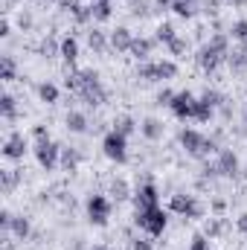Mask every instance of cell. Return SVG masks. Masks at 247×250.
Segmentation results:
<instances>
[{
	"mask_svg": "<svg viewBox=\"0 0 247 250\" xmlns=\"http://www.w3.org/2000/svg\"><path fill=\"white\" fill-rule=\"evenodd\" d=\"M137 224L143 230H148L151 236H160L166 230V212L160 207H148V209H137Z\"/></svg>",
	"mask_w": 247,
	"mask_h": 250,
	"instance_id": "6da1fadb",
	"label": "cell"
},
{
	"mask_svg": "<svg viewBox=\"0 0 247 250\" xmlns=\"http://www.w3.org/2000/svg\"><path fill=\"white\" fill-rule=\"evenodd\" d=\"M102 148H105V157H111L114 163H125V160H128V151H125V134H120V131H111V134L102 140Z\"/></svg>",
	"mask_w": 247,
	"mask_h": 250,
	"instance_id": "7a4b0ae2",
	"label": "cell"
},
{
	"mask_svg": "<svg viewBox=\"0 0 247 250\" xmlns=\"http://www.w3.org/2000/svg\"><path fill=\"white\" fill-rule=\"evenodd\" d=\"M59 146L53 143V140H41L38 143V148H35V157H38V163L44 166V169H53L56 163H59Z\"/></svg>",
	"mask_w": 247,
	"mask_h": 250,
	"instance_id": "3957f363",
	"label": "cell"
},
{
	"mask_svg": "<svg viewBox=\"0 0 247 250\" xmlns=\"http://www.w3.org/2000/svg\"><path fill=\"white\" fill-rule=\"evenodd\" d=\"M181 140H184L186 151H189V154H195V157H201V154H206V151L212 148V146L198 134V131H184V134H181Z\"/></svg>",
	"mask_w": 247,
	"mask_h": 250,
	"instance_id": "277c9868",
	"label": "cell"
},
{
	"mask_svg": "<svg viewBox=\"0 0 247 250\" xmlns=\"http://www.w3.org/2000/svg\"><path fill=\"white\" fill-rule=\"evenodd\" d=\"M169 105H172V111H175L178 117H195V105H198V99H195L189 90H184V93H178Z\"/></svg>",
	"mask_w": 247,
	"mask_h": 250,
	"instance_id": "5b68a950",
	"label": "cell"
},
{
	"mask_svg": "<svg viewBox=\"0 0 247 250\" xmlns=\"http://www.w3.org/2000/svg\"><path fill=\"white\" fill-rule=\"evenodd\" d=\"M87 212H90V221L105 224V221H108V201H105L102 195H93V198L87 201Z\"/></svg>",
	"mask_w": 247,
	"mask_h": 250,
	"instance_id": "8992f818",
	"label": "cell"
},
{
	"mask_svg": "<svg viewBox=\"0 0 247 250\" xmlns=\"http://www.w3.org/2000/svg\"><path fill=\"white\" fill-rule=\"evenodd\" d=\"M23 151H26V140H23V134H12L9 143H6V148H3V154H6L9 160H21Z\"/></svg>",
	"mask_w": 247,
	"mask_h": 250,
	"instance_id": "52a82bcc",
	"label": "cell"
},
{
	"mask_svg": "<svg viewBox=\"0 0 247 250\" xmlns=\"http://www.w3.org/2000/svg\"><path fill=\"white\" fill-rule=\"evenodd\" d=\"M175 212H184V215H192V218H198L201 215V207L192 201V198H184V195H175L172 198V204H169Z\"/></svg>",
	"mask_w": 247,
	"mask_h": 250,
	"instance_id": "ba28073f",
	"label": "cell"
},
{
	"mask_svg": "<svg viewBox=\"0 0 247 250\" xmlns=\"http://www.w3.org/2000/svg\"><path fill=\"white\" fill-rule=\"evenodd\" d=\"M148 207H157V189L151 187H143L140 198H137V209H148Z\"/></svg>",
	"mask_w": 247,
	"mask_h": 250,
	"instance_id": "9c48e42d",
	"label": "cell"
},
{
	"mask_svg": "<svg viewBox=\"0 0 247 250\" xmlns=\"http://www.w3.org/2000/svg\"><path fill=\"white\" fill-rule=\"evenodd\" d=\"M111 44H114V50H131V44H134V38H131V32L128 29H117L114 35H111Z\"/></svg>",
	"mask_w": 247,
	"mask_h": 250,
	"instance_id": "30bf717a",
	"label": "cell"
},
{
	"mask_svg": "<svg viewBox=\"0 0 247 250\" xmlns=\"http://www.w3.org/2000/svg\"><path fill=\"white\" fill-rule=\"evenodd\" d=\"M218 62H221V53H218V50H209V47H206V50L201 53V67H204V70H215Z\"/></svg>",
	"mask_w": 247,
	"mask_h": 250,
	"instance_id": "8fae6325",
	"label": "cell"
},
{
	"mask_svg": "<svg viewBox=\"0 0 247 250\" xmlns=\"http://www.w3.org/2000/svg\"><path fill=\"white\" fill-rule=\"evenodd\" d=\"M62 56L67 62H76V56H79V44L73 41V38H64L62 41Z\"/></svg>",
	"mask_w": 247,
	"mask_h": 250,
	"instance_id": "7c38bea8",
	"label": "cell"
},
{
	"mask_svg": "<svg viewBox=\"0 0 247 250\" xmlns=\"http://www.w3.org/2000/svg\"><path fill=\"white\" fill-rule=\"evenodd\" d=\"M38 93H41V99H44L47 105H53V102L59 99V87H56V84H41Z\"/></svg>",
	"mask_w": 247,
	"mask_h": 250,
	"instance_id": "4fadbf2b",
	"label": "cell"
},
{
	"mask_svg": "<svg viewBox=\"0 0 247 250\" xmlns=\"http://www.w3.org/2000/svg\"><path fill=\"white\" fill-rule=\"evenodd\" d=\"M178 73V67L172 62H157V79H172Z\"/></svg>",
	"mask_w": 247,
	"mask_h": 250,
	"instance_id": "5bb4252c",
	"label": "cell"
},
{
	"mask_svg": "<svg viewBox=\"0 0 247 250\" xmlns=\"http://www.w3.org/2000/svg\"><path fill=\"white\" fill-rule=\"evenodd\" d=\"M90 15H93L96 21H108V18H111V6L99 0V3H96V9H90Z\"/></svg>",
	"mask_w": 247,
	"mask_h": 250,
	"instance_id": "9a60e30c",
	"label": "cell"
},
{
	"mask_svg": "<svg viewBox=\"0 0 247 250\" xmlns=\"http://www.w3.org/2000/svg\"><path fill=\"white\" fill-rule=\"evenodd\" d=\"M67 128H70V131H84V117L76 114V111L67 114Z\"/></svg>",
	"mask_w": 247,
	"mask_h": 250,
	"instance_id": "2e32d148",
	"label": "cell"
},
{
	"mask_svg": "<svg viewBox=\"0 0 247 250\" xmlns=\"http://www.w3.org/2000/svg\"><path fill=\"white\" fill-rule=\"evenodd\" d=\"M143 134L151 137V140H157V137H160V123H157V120H145V123H143Z\"/></svg>",
	"mask_w": 247,
	"mask_h": 250,
	"instance_id": "e0dca14e",
	"label": "cell"
},
{
	"mask_svg": "<svg viewBox=\"0 0 247 250\" xmlns=\"http://www.w3.org/2000/svg\"><path fill=\"white\" fill-rule=\"evenodd\" d=\"M76 163H79V154H76V151H64V154H62V166L67 169V172H73V169H76Z\"/></svg>",
	"mask_w": 247,
	"mask_h": 250,
	"instance_id": "ac0fdd59",
	"label": "cell"
},
{
	"mask_svg": "<svg viewBox=\"0 0 247 250\" xmlns=\"http://www.w3.org/2000/svg\"><path fill=\"white\" fill-rule=\"evenodd\" d=\"M221 172H224V175H233V172H236V157H233V154H224V157H221Z\"/></svg>",
	"mask_w": 247,
	"mask_h": 250,
	"instance_id": "d6986e66",
	"label": "cell"
},
{
	"mask_svg": "<svg viewBox=\"0 0 247 250\" xmlns=\"http://www.w3.org/2000/svg\"><path fill=\"white\" fill-rule=\"evenodd\" d=\"M12 227H15V233H18L21 239L29 233V221H26V218H12Z\"/></svg>",
	"mask_w": 247,
	"mask_h": 250,
	"instance_id": "ffe728a7",
	"label": "cell"
},
{
	"mask_svg": "<svg viewBox=\"0 0 247 250\" xmlns=\"http://www.w3.org/2000/svg\"><path fill=\"white\" fill-rule=\"evenodd\" d=\"M117 131H120V134H125V137H128V134L134 131V120H131V117H123V120L117 123Z\"/></svg>",
	"mask_w": 247,
	"mask_h": 250,
	"instance_id": "44dd1931",
	"label": "cell"
},
{
	"mask_svg": "<svg viewBox=\"0 0 247 250\" xmlns=\"http://www.w3.org/2000/svg\"><path fill=\"white\" fill-rule=\"evenodd\" d=\"M90 47H93L96 53L105 50V38H102V32H90Z\"/></svg>",
	"mask_w": 247,
	"mask_h": 250,
	"instance_id": "7402d4cb",
	"label": "cell"
},
{
	"mask_svg": "<svg viewBox=\"0 0 247 250\" xmlns=\"http://www.w3.org/2000/svg\"><path fill=\"white\" fill-rule=\"evenodd\" d=\"M151 50V41H134L131 44V53H137V56H145Z\"/></svg>",
	"mask_w": 247,
	"mask_h": 250,
	"instance_id": "603a6c76",
	"label": "cell"
},
{
	"mask_svg": "<svg viewBox=\"0 0 247 250\" xmlns=\"http://www.w3.org/2000/svg\"><path fill=\"white\" fill-rule=\"evenodd\" d=\"M3 117H6V120L15 117V99H12V96H3Z\"/></svg>",
	"mask_w": 247,
	"mask_h": 250,
	"instance_id": "cb8c5ba5",
	"label": "cell"
},
{
	"mask_svg": "<svg viewBox=\"0 0 247 250\" xmlns=\"http://www.w3.org/2000/svg\"><path fill=\"white\" fill-rule=\"evenodd\" d=\"M15 181H18V175H15V169H6V172H3V189L9 192V189L15 187Z\"/></svg>",
	"mask_w": 247,
	"mask_h": 250,
	"instance_id": "d4e9b609",
	"label": "cell"
},
{
	"mask_svg": "<svg viewBox=\"0 0 247 250\" xmlns=\"http://www.w3.org/2000/svg\"><path fill=\"white\" fill-rule=\"evenodd\" d=\"M160 41H166V44H172L175 41V29L166 23V26H160Z\"/></svg>",
	"mask_w": 247,
	"mask_h": 250,
	"instance_id": "484cf974",
	"label": "cell"
},
{
	"mask_svg": "<svg viewBox=\"0 0 247 250\" xmlns=\"http://www.w3.org/2000/svg\"><path fill=\"white\" fill-rule=\"evenodd\" d=\"M3 79H6V82L15 79V64H12V59H3Z\"/></svg>",
	"mask_w": 247,
	"mask_h": 250,
	"instance_id": "4316f807",
	"label": "cell"
},
{
	"mask_svg": "<svg viewBox=\"0 0 247 250\" xmlns=\"http://www.w3.org/2000/svg\"><path fill=\"white\" fill-rule=\"evenodd\" d=\"M233 64H239V67H242V64H247V44L242 47V50H236V56H233Z\"/></svg>",
	"mask_w": 247,
	"mask_h": 250,
	"instance_id": "83f0119b",
	"label": "cell"
},
{
	"mask_svg": "<svg viewBox=\"0 0 247 250\" xmlns=\"http://www.w3.org/2000/svg\"><path fill=\"white\" fill-rule=\"evenodd\" d=\"M233 35H236V38H242V41H247V23H245V21L233 26Z\"/></svg>",
	"mask_w": 247,
	"mask_h": 250,
	"instance_id": "f1b7e54d",
	"label": "cell"
},
{
	"mask_svg": "<svg viewBox=\"0 0 247 250\" xmlns=\"http://www.w3.org/2000/svg\"><path fill=\"white\" fill-rule=\"evenodd\" d=\"M175 12H178V15H192V6L184 3V0H178V3H175Z\"/></svg>",
	"mask_w": 247,
	"mask_h": 250,
	"instance_id": "f546056e",
	"label": "cell"
},
{
	"mask_svg": "<svg viewBox=\"0 0 247 250\" xmlns=\"http://www.w3.org/2000/svg\"><path fill=\"white\" fill-rule=\"evenodd\" d=\"M189 250H209V248H206V242H204L201 236H195V242H192V248Z\"/></svg>",
	"mask_w": 247,
	"mask_h": 250,
	"instance_id": "4dcf8cb0",
	"label": "cell"
},
{
	"mask_svg": "<svg viewBox=\"0 0 247 250\" xmlns=\"http://www.w3.org/2000/svg\"><path fill=\"white\" fill-rule=\"evenodd\" d=\"M114 195H117V198H128V195H125V184H123V181H120V184H114Z\"/></svg>",
	"mask_w": 247,
	"mask_h": 250,
	"instance_id": "1f68e13d",
	"label": "cell"
},
{
	"mask_svg": "<svg viewBox=\"0 0 247 250\" xmlns=\"http://www.w3.org/2000/svg\"><path fill=\"white\" fill-rule=\"evenodd\" d=\"M134 250H151L148 242H134Z\"/></svg>",
	"mask_w": 247,
	"mask_h": 250,
	"instance_id": "d6a6232c",
	"label": "cell"
},
{
	"mask_svg": "<svg viewBox=\"0 0 247 250\" xmlns=\"http://www.w3.org/2000/svg\"><path fill=\"white\" fill-rule=\"evenodd\" d=\"M239 230H242V233H247V212L239 218Z\"/></svg>",
	"mask_w": 247,
	"mask_h": 250,
	"instance_id": "836d02e7",
	"label": "cell"
},
{
	"mask_svg": "<svg viewBox=\"0 0 247 250\" xmlns=\"http://www.w3.org/2000/svg\"><path fill=\"white\" fill-rule=\"evenodd\" d=\"M96 250H105V248H96Z\"/></svg>",
	"mask_w": 247,
	"mask_h": 250,
	"instance_id": "e575fe53",
	"label": "cell"
},
{
	"mask_svg": "<svg viewBox=\"0 0 247 250\" xmlns=\"http://www.w3.org/2000/svg\"><path fill=\"white\" fill-rule=\"evenodd\" d=\"M102 3H108V0H102Z\"/></svg>",
	"mask_w": 247,
	"mask_h": 250,
	"instance_id": "d590c367",
	"label": "cell"
}]
</instances>
